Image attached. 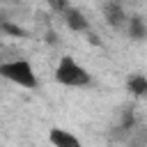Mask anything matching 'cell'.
<instances>
[{
	"label": "cell",
	"mask_w": 147,
	"mask_h": 147,
	"mask_svg": "<svg viewBox=\"0 0 147 147\" xmlns=\"http://www.w3.org/2000/svg\"><path fill=\"white\" fill-rule=\"evenodd\" d=\"M55 80L67 85V87H85L90 85V74L85 67H80L71 55H62L57 67H55Z\"/></svg>",
	"instance_id": "obj_1"
},
{
	"label": "cell",
	"mask_w": 147,
	"mask_h": 147,
	"mask_svg": "<svg viewBox=\"0 0 147 147\" xmlns=\"http://www.w3.org/2000/svg\"><path fill=\"white\" fill-rule=\"evenodd\" d=\"M0 76L21 85V87H37V74L32 69V64L28 60H9V62H0Z\"/></svg>",
	"instance_id": "obj_2"
},
{
	"label": "cell",
	"mask_w": 147,
	"mask_h": 147,
	"mask_svg": "<svg viewBox=\"0 0 147 147\" xmlns=\"http://www.w3.org/2000/svg\"><path fill=\"white\" fill-rule=\"evenodd\" d=\"M62 18H64V23H67L74 32H85V30L90 28V23H87L85 14H83L80 9H76V7H69V9L62 14Z\"/></svg>",
	"instance_id": "obj_3"
},
{
	"label": "cell",
	"mask_w": 147,
	"mask_h": 147,
	"mask_svg": "<svg viewBox=\"0 0 147 147\" xmlns=\"http://www.w3.org/2000/svg\"><path fill=\"white\" fill-rule=\"evenodd\" d=\"M103 16H106V21H108L110 25H115V28H119V25L126 23V14H124L122 5L115 2V0H108V2H106V7H103Z\"/></svg>",
	"instance_id": "obj_4"
},
{
	"label": "cell",
	"mask_w": 147,
	"mask_h": 147,
	"mask_svg": "<svg viewBox=\"0 0 147 147\" xmlns=\"http://www.w3.org/2000/svg\"><path fill=\"white\" fill-rule=\"evenodd\" d=\"M48 140H51L55 147H78V145H80V140H78L74 133L64 131V129H53V131L48 133Z\"/></svg>",
	"instance_id": "obj_5"
},
{
	"label": "cell",
	"mask_w": 147,
	"mask_h": 147,
	"mask_svg": "<svg viewBox=\"0 0 147 147\" xmlns=\"http://www.w3.org/2000/svg\"><path fill=\"white\" fill-rule=\"evenodd\" d=\"M126 30L131 39H145L147 37V23L142 21V16H131L126 18Z\"/></svg>",
	"instance_id": "obj_6"
},
{
	"label": "cell",
	"mask_w": 147,
	"mask_h": 147,
	"mask_svg": "<svg viewBox=\"0 0 147 147\" xmlns=\"http://www.w3.org/2000/svg\"><path fill=\"white\" fill-rule=\"evenodd\" d=\"M126 87H129L131 94H136V96H145V99H147V78H145L142 74H133V76L126 80Z\"/></svg>",
	"instance_id": "obj_7"
},
{
	"label": "cell",
	"mask_w": 147,
	"mask_h": 147,
	"mask_svg": "<svg viewBox=\"0 0 147 147\" xmlns=\"http://www.w3.org/2000/svg\"><path fill=\"white\" fill-rule=\"evenodd\" d=\"M0 30L7 32V34H14V37H25V30L18 28V25H14V23H9V21H2L0 23Z\"/></svg>",
	"instance_id": "obj_8"
},
{
	"label": "cell",
	"mask_w": 147,
	"mask_h": 147,
	"mask_svg": "<svg viewBox=\"0 0 147 147\" xmlns=\"http://www.w3.org/2000/svg\"><path fill=\"white\" fill-rule=\"evenodd\" d=\"M48 5H51V9H53L55 14H60V16L71 7V5H69V0H48Z\"/></svg>",
	"instance_id": "obj_9"
}]
</instances>
